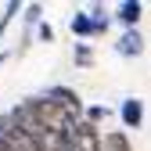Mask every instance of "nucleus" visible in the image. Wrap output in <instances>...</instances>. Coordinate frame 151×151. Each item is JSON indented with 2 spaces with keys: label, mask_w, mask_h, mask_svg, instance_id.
Returning a JSON list of instances; mask_svg holds the SVG:
<instances>
[{
  "label": "nucleus",
  "mask_w": 151,
  "mask_h": 151,
  "mask_svg": "<svg viewBox=\"0 0 151 151\" xmlns=\"http://www.w3.org/2000/svg\"><path fill=\"white\" fill-rule=\"evenodd\" d=\"M61 140H65V151H101V129L79 119L61 129Z\"/></svg>",
  "instance_id": "f257e3e1"
},
{
  "label": "nucleus",
  "mask_w": 151,
  "mask_h": 151,
  "mask_svg": "<svg viewBox=\"0 0 151 151\" xmlns=\"http://www.w3.org/2000/svg\"><path fill=\"white\" fill-rule=\"evenodd\" d=\"M40 97H43V101H50L58 111H65L72 122H79V119H83V108H86V104H83V97H79L72 86H61V83H58V86H47Z\"/></svg>",
  "instance_id": "f03ea898"
},
{
  "label": "nucleus",
  "mask_w": 151,
  "mask_h": 151,
  "mask_svg": "<svg viewBox=\"0 0 151 151\" xmlns=\"http://www.w3.org/2000/svg\"><path fill=\"white\" fill-rule=\"evenodd\" d=\"M119 119H122L126 129H140L144 126V101L140 97H126L119 104Z\"/></svg>",
  "instance_id": "7ed1b4c3"
},
{
  "label": "nucleus",
  "mask_w": 151,
  "mask_h": 151,
  "mask_svg": "<svg viewBox=\"0 0 151 151\" xmlns=\"http://www.w3.org/2000/svg\"><path fill=\"white\" fill-rule=\"evenodd\" d=\"M115 50L122 54V58H137V54H144V36H140V29H126L119 36Z\"/></svg>",
  "instance_id": "20e7f679"
},
{
  "label": "nucleus",
  "mask_w": 151,
  "mask_h": 151,
  "mask_svg": "<svg viewBox=\"0 0 151 151\" xmlns=\"http://www.w3.org/2000/svg\"><path fill=\"white\" fill-rule=\"evenodd\" d=\"M140 14H144V4H140V0H122V4H119V22L126 29H137Z\"/></svg>",
  "instance_id": "39448f33"
},
{
  "label": "nucleus",
  "mask_w": 151,
  "mask_h": 151,
  "mask_svg": "<svg viewBox=\"0 0 151 151\" xmlns=\"http://www.w3.org/2000/svg\"><path fill=\"white\" fill-rule=\"evenodd\" d=\"M72 36H79V40H86V36H93V22H90V14L86 11H76L72 14V22H68Z\"/></svg>",
  "instance_id": "423d86ee"
},
{
  "label": "nucleus",
  "mask_w": 151,
  "mask_h": 151,
  "mask_svg": "<svg viewBox=\"0 0 151 151\" xmlns=\"http://www.w3.org/2000/svg\"><path fill=\"white\" fill-rule=\"evenodd\" d=\"M101 151H133V144H129V137L122 129H115V133L101 137Z\"/></svg>",
  "instance_id": "0eeeda50"
},
{
  "label": "nucleus",
  "mask_w": 151,
  "mask_h": 151,
  "mask_svg": "<svg viewBox=\"0 0 151 151\" xmlns=\"http://www.w3.org/2000/svg\"><path fill=\"white\" fill-rule=\"evenodd\" d=\"M22 7H25V4H18V0H7V4H4V11H0V40H4V32H7V25L14 22L18 14H22Z\"/></svg>",
  "instance_id": "6e6552de"
},
{
  "label": "nucleus",
  "mask_w": 151,
  "mask_h": 151,
  "mask_svg": "<svg viewBox=\"0 0 151 151\" xmlns=\"http://www.w3.org/2000/svg\"><path fill=\"white\" fill-rule=\"evenodd\" d=\"M108 115H111V111H108L104 104H90V108H83V122H90V126L108 122Z\"/></svg>",
  "instance_id": "1a4fd4ad"
},
{
  "label": "nucleus",
  "mask_w": 151,
  "mask_h": 151,
  "mask_svg": "<svg viewBox=\"0 0 151 151\" xmlns=\"http://www.w3.org/2000/svg\"><path fill=\"white\" fill-rule=\"evenodd\" d=\"M90 22H93V36H104L108 25H111L108 14H104V7H93V11H90Z\"/></svg>",
  "instance_id": "9d476101"
},
{
  "label": "nucleus",
  "mask_w": 151,
  "mask_h": 151,
  "mask_svg": "<svg viewBox=\"0 0 151 151\" xmlns=\"http://www.w3.org/2000/svg\"><path fill=\"white\" fill-rule=\"evenodd\" d=\"M72 58H76V65H79V68H90V65H93V50H90V43H76V54H72Z\"/></svg>",
  "instance_id": "9b49d317"
},
{
  "label": "nucleus",
  "mask_w": 151,
  "mask_h": 151,
  "mask_svg": "<svg viewBox=\"0 0 151 151\" xmlns=\"http://www.w3.org/2000/svg\"><path fill=\"white\" fill-rule=\"evenodd\" d=\"M22 11H25V14H22V18H25V25H40V14H43L40 4H25Z\"/></svg>",
  "instance_id": "f8f14e48"
},
{
  "label": "nucleus",
  "mask_w": 151,
  "mask_h": 151,
  "mask_svg": "<svg viewBox=\"0 0 151 151\" xmlns=\"http://www.w3.org/2000/svg\"><path fill=\"white\" fill-rule=\"evenodd\" d=\"M36 36H40L43 43H54V25L50 22H40V25H36Z\"/></svg>",
  "instance_id": "ddd939ff"
},
{
  "label": "nucleus",
  "mask_w": 151,
  "mask_h": 151,
  "mask_svg": "<svg viewBox=\"0 0 151 151\" xmlns=\"http://www.w3.org/2000/svg\"><path fill=\"white\" fill-rule=\"evenodd\" d=\"M4 61H7V54H4V50H0V65H4Z\"/></svg>",
  "instance_id": "4468645a"
}]
</instances>
